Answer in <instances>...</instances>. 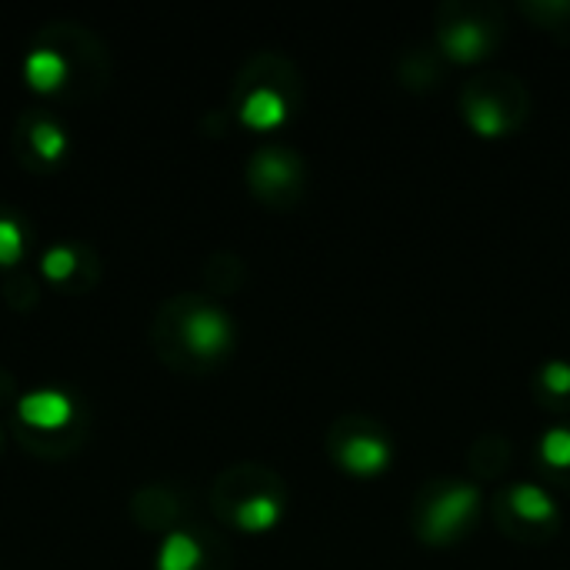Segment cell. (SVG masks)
<instances>
[{
    "label": "cell",
    "mask_w": 570,
    "mask_h": 570,
    "mask_svg": "<svg viewBox=\"0 0 570 570\" xmlns=\"http://www.w3.org/2000/svg\"><path fill=\"white\" fill-rule=\"evenodd\" d=\"M33 47H50L57 50L67 67H70V80H67V97H77V100H87V97H97L107 80H110V57H107V47L104 40L83 27V23H47L33 33L30 40Z\"/></svg>",
    "instance_id": "obj_3"
},
{
    "label": "cell",
    "mask_w": 570,
    "mask_h": 570,
    "mask_svg": "<svg viewBox=\"0 0 570 570\" xmlns=\"http://www.w3.org/2000/svg\"><path fill=\"white\" fill-rule=\"evenodd\" d=\"M334 461L354 478H377L391 464V444L374 431H357L334 444Z\"/></svg>",
    "instance_id": "obj_10"
},
{
    "label": "cell",
    "mask_w": 570,
    "mask_h": 570,
    "mask_svg": "<svg viewBox=\"0 0 570 570\" xmlns=\"http://www.w3.org/2000/svg\"><path fill=\"white\" fill-rule=\"evenodd\" d=\"M13 394H17V381L7 367H0V404L13 401Z\"/></svg>",
    "instance_id": "obj_22"
},
{
    "label": "cell",
    "mask_w": 570,
    "mask_h": 570,
    "mask_svg": "<svg viewBox=\"0 0 570 570\" xmlns=\"http://www.w3.org/2000/svg\"><path fill=\"white\" fill-rule=\"evenodd\" d=\"M150 344L167 367L200 374L234 347V324L204 294H177L157 307Z\"/></svg>",
    "instance_id": "obj_1"
},
{
    "label": "cell",
    "mask_w": 570,
    "mask_h": 570,
    "mask_svg": "<svg viewBox=\"0 0 570 570\" xmlns=\"http://www.w3.org/2000/svg\"><path fill=\"white\" fill-rule=\"evenodd\" d=\"M541 461L551 471H570V428H551L541 438Z\"/></svg>",
    "instance_id": "obj_20"
},
{
    "label": "cell",
    "mask_w": 570,
    "mask_h": 570,
    "mask_svg": "<svg viewBox=\"0 0 570 570\" xmlns=\"http://www.w3.org/2000/svg\"><path fill=\"white\" fill-rule=\"evenodd\" d=\"M441 47L458 63H478L488 53V30L474 20H458L441 30Z\"/></svg>",
    "instance_id": "obj_14"
},
{
    "label": "cell",
    "mask_w": 570,
    "mask_h": 570,
    "mask_svg": "<svg viewBox=\"0 0 570 570\" xmlns=\"http://www.w3.org/2000/svg\"><path fill=\"white\" fill-rule=\"evenodd\" d=\"M478 508H481V491L474 484H448L438 491L434 501L424 504L417 531L428 544H451L461 538V531H468Z\"/></svg>",
    "instance_id": "obj_6"
},
{
    "label": "cell",
    "mask_w": 570,
    "mask_h": 570,
    "mask_svg": "<svg viewBox=\"0 0 570 570\" xmlns=\"http://www.w3.org/2000/svg\"><path fill=\"white\" fill-rule=\"evenodd\" d=\"M130 521L147 531V534H170L177 518H180V501L177 494L167 488V484H140L134 494H130Z\"/></svg>",
    "instance_id": "obj_9"
},
{
    "label": "cell",
    "mask_w": 570,
    "mask_h": 570,
    "mask_svg": "<svg viewBox=\"0 0 570 570\" xmlns=\"http://www.w3.org/2000/svg\"><path fill=\"white\" fill-rule=\"evenodd\" d=\"M274 57H257L237 77V114L250 130H274L287 120V94L271 77Z\"/></svg>",
    "instance_id": "obj_4"
},
{
    "label": "cell",
    "mask_w": 570,
    "mask_h": 570,
    "mask_svg": "<svg viewBox=\"0 0 570 570\" xmlns=\"http://www.w3.org/2000/svg\"><path fill=\"white\" fill-rule=\"evenodd\" d=\"M23 257V217L0 204V267L10 271Z\"/></svg>",
    "instance_id": "obj_18"
},
{
    "label": "cell",
    "mask_w": 570,
    "mask_h": 570,
    "mask_svg": "<svg viewBox=\"0 0 570 570\" xmlns=\"http://www.w3.org/2000/svg\"><path fill=\"white\" fill-rule=\"evenodd\" d=\"M508 504H511V511H514L521 521H528V524H551V521L558 518L554 498H551L544 488H538V484H518V488H511Z\"/></svg>",
    "instance_id": "obj_17"
},
{
    "label": "cell",
    "mask_w": 570,
    "mask_h": 570,
    "mask_svg": "<svg viewBox=\"0 0 570 570\" xmlns=\"http://www.w3.org/2000/svg\"><path fill=\"white\" fill-rule=\"evenodd\" d=\"M301 160L284 147H261L247 164L250 190L267 204H284L301 187Z\"/></svg>",
    "instance_id": "obj_7"
},
{
    "label": "cell",
    "mask_w": 570,
    "mask_h": 570,
    "mask_svg": "<svg viewBox=\"0 0 570 570\" xmlns=\"http://www.w3.org/2000/svg\"><path fill=\"white\" fill-rule=\"evenodd\" d=\"M40 267H43V277H47L50 284H57L63 294H83V291H90V287L100 281V261H97V254H94L87 244H80V240L53 244V247L43 254Z\"/></svg>",
    "instance_id": "obj_8"
},
{
    "label": "cell",
    "mask_w": 570,
    "mask_h": 570,
    "mask_svg": "<svg viewBox=\"0 0 570 570\" xmlns=\"http://www.w3.org/2000/svg\"><path fill=\"white\" fill-rule=\"evenodd\" d=\"M83 438H87V424L77 417V421H70L67 428H60V431H33V428H23V424H17V441L23 444V448H30L33 454H43V458H57V454H73L80 444H83Z\"/></svg>",
    "instance_id": "obj_13"
},
{
    "label": "cell",
    "mask_w": 570,
    "mask_h": 570,
    "mask_svg": "<svg viewBox=\"0 0 570 570\" xmlns=\"http://www.w3.org/2000/svg\"><path fill=\"white\" fill-rule=\"evenodd\" d=\"M541 384L554 394V397H570V364L568 361H551L541 371Z\"/></svg>",
    "instance_id": "obj_21"
},
{
    "label": "cell",
    "mask_w": 570,
    "mask_h": 570,
    "mask_svg": "<svg viewBox=\"0 0 570 570\" xmlns=\"http://www.w3.org/2000/svg\"><path fill=\"white\" fill-rule=\"evenodd\" d=\"M210 504H214L217 518H224L230 528H237L244 534L271 531L284 511L277 478L261 468H250V464L224 471L210 488Z\"/></svg>",
    "instance_id": "obj_2"
},
{
    "label": "cell",
    "mask_w": 570,
    "mask_h": 570,
    "mask_svg": "<svg viewBox=\"0 0 570 570\" xmlns=\"http://www.w3.org/2000/svg\"><path fill=\"white\" fill-rule=\"evenodd\" d=\"M207 568V551L204 544L187 534V531H170L160 541L157 551V570H204Z\"/></svg>",
    "instance_id": "obj_15"
},
{
    "label": "cell",
    "mask_w": 570,
    "mask_h": 570,
    "mask_svg": "<svg viewBox=\"0 0 570 570\" xmlns=\"http://www.w3.org/2000/svg\"><path fill=\"white\" fill-rule=\"evenodd\" d=\"M3 301L13 307V311H30L37 301H40V287L33 281V274L27 267H10L3 271Z\"/></svg>",
    "instance_id": "obj_19"
},
{
    "label": "cell",
    "mask_w": 570,
    "mask_h": 570,
    "mask_svg": "<svg viewBox=\"0 0 570 570\" xmlns=\"http://www.w3.org/2000/svg\"><path fill=\"white\" fill-rule=\"evenodd\" d=\"M17 417L23 428H33V431H60L70 421H77V404L67 394L47 387V391L23 394L17 401Z\"/></svg>",
    "instance_id": "obj_11"
},
{
    "label": "cell",
    "mask_w": 570,
    "mask_h": 570,
    "mask_svg": "<svg viewBox=\"0 0 570 570\" xmlns=\"http://www.w3.org/2000/svg\"><path fill=\"white\" fill-rule=\"evenodd\" d=\"M464 114H468V124H471L481 137H501V134H508V127H511V117L504 114L501 100L491 97V94H481V90H471V94H468Z\"/></svg>",
    "instance_id": "obj_16"
},
{
    "label": "cell",
    "mask_w": 570,
    "mask_h": 570,
    "mask_svg": "<svg viewBox=\"0 0 570 570\" xmlns=\"http://www.w3.org/2000/svg\"><path fill=\"white\" fill-rule=\"evenodd\" d=\"M13 154L27 170H50L67 154V130L43 107H27L13 124Z\"/></svg>",
    "instance_id": "obj_5"
},
{
    "label": "cell",
    "mask_w": 570,
    "mask_h": 570,
    "mask_svg": "<svg viewBox=\"0 0 570 570\" xmlns=\"http://www.w3.org/2000/svg\"><path fill=\"white\" fill-rule=\"evenodd\" d=\"M23 77L30 80L33 90H43V94L57 90V94H63L67 80H70V67H67V60L57 50L30 43V53L23 57Z\"/></svg>",
    "instance_id": "obj_12"
}]
</instances>
